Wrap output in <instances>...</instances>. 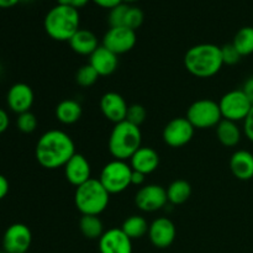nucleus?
<instances>
[{
    "label": "nucleus",
    "mask_w": 253,
    "mask_h": 253,
    "mask_svg": "<svg viewBox=\"0 0 253 253\" xmlns=\"http://www.w3.org/2000/svg\"><path fill=\"white\" fill-rule=\"evenodd\" d=\"M76 153L74 141L62 130L46 131L39 138L35 148L37 162L46 169L63 168Z\"/></svg>",
    "instance_id": "f257e3e1"
},
{
    "label": "nucleus",
    "mask_w": 253,
    "mask_h": 253,
    "mask_svg": "<svg viewBox=\"0 0 253 253\" xmlns=\"http://www.w3.org/2000/svg\"><path fill=\"white\" fill-rule=\"evenodd\" d=\"M224 66L221 47L212 43H200L190 47L184 56V67L198 78H211Z\"/></svg>",
    "instance_id": "f03ea898"
},
{
    "label": "nucleus",
    "mask_w": 253,
    "mask_h": 253,
    "mask_svg": "<svg viewBox=\"0 0 253 253\" xmlns=\"http://www.w3.org/2000/svg\"><path fill=\"white\" fill-rule=\"evenodd\" d=\"M81 16L78 10L72 6L57 4L44 16L46 34L54 41H69L79 30Z\"/></svg>",
    "instance_id": "7ed1b4c3"
},
{
    "label": "nucleus",
    "mask_w": 253,
    "mask_h": 253,
    "mask_svg": "<svg viewBox=\"0 0 253 253\" xmlns=\"http://www.w3.org/2000/svg\"><path fill=\"white\" fill-rule=\"evenodd\" d=\"M141 143L142 133L140 127L125 120L115 124L109 137L108 147L114 160L127 161L141 147Z\"/></svg>",
    "instance_id": "20e7f679"
},
{
    "label": "nucleus",
    "mask_w": 253,
    "mask_h": 253,
    "mask_svg": "<svg viewBox=\"0 0 253 253\" xmlns=\"http://www.w3.org/2000/svg\"><path fill=\"white\" fill-rule=\"evenodd\" d=\"M110 194L99 179L90 178L88 182L77 187L74 204L82 215H99L108 208Z\"/></svg>",
    "instance_id": "39448f33"
},
{
    "label": "nucleus",
    "mask_w": 253,
    "mask_h": 253,
    "mask_svg": "<svg viewBox=\"0 0 253 253\" xmlns=\"http://www.w3.org/2000/svg\"><path fill=\"white\" fill-rule=\"evenodd\" d=\"M131 177L132 168L126 161L113 160L104 166L99 180L109 194H119L130 187Z\"/></svg>",
    "instance_id": "423d86ee"
},
{
    "label": "nucleus",
    "mask_w": 253,
    "mask_h": 253,
    "mask_svg": "<svg viewBox=\"0 0 253 253\" xmlns=\"http://www.w3.org/2000/svg\"><path fill=\"white\" fill-rule=\"evenodd\" d=\"M187 119L198 130L216 127L222 120L219 103L211 99H200L194 101L188 109Z\"/></svg>",
    "instance_id": "0eeeda50"
},
{
    "label": "nucleus",
    "mask_w": 253,
    "mask_h": 253,
    "mask_svg": "<svg viewBox=\"0 0 253 253\" xmlns=\"http://www.w3.org/2000/svg\"><path fill=\"white\" fill-rule=\"evenodd\" d=\"M219 106L222 119L239 123L245 121L253 105L242 89H234L221 96Z\"/></svg>",
    "instance_id": "6e6552de"
},
{
    "label": "nucleus",
    "mask_w": 253,
    "mask_h": 253,
    "mask_svg": "<svg viewBox=\"0 0 253 253\" xmlns=\"http://www.w3.org/2000/svg\"><path fill=\"white\" fill-rule=\"evenodd\" d=\"M32 244V232L25 224L16 222L5 230L2 251L6 253H27Z\"/></svg>",
    "instance_id": "1a4fd4ad"
},
{
    "label": "nucleus",
    "mask_w": 253,
    "mask_h": 253,
    "mask_svg": "<svg viewBox=\"0 0 253 253\" xmlns=\"http://www.w3.org/2000/svg\"><path fill=\"white\" fill-rule=\"evenodd\" d=\"M194 131V126L187 118H175L165 126L162 137L169 147L179 148L192 141Z\"/></svg>",
    "instance_id": "9d476101"
},
{
    "label": "nucleus",
    "mask_w": 253,
    "mask_h": 253,
    "mask_svg": "<svg viewBox=\"0 0 253 253\" xmlns=\"http://www.w3.org/2000/svg\"><path fill=\"white\" fill-rule=\"evenodd\" d=\"M167 189L158 184L142 185L135 195V204L145 212H153L167 205Z\"/></svg>",
    "instance_id": "9b49d317"
},
{
    "label": "nucleus",
    "mask_w": 253,
    "mask_h": 253,
    "mask_svg": "<svg viewBox=\"0 0 253 253\" xmlns=\"http://www.w3.org/2000/svg\"><path fill=\"white\" fill-rule=\"evenodd\" d=\"M137 37L136 31L125 26L110 27L103 37V46L115 54H124L135 47Z\"/></svg>",
    "instance_id": "f8f14e48"
},
{
    "label": "nucleus",
    "mask_w": 253,
    "mask_h": 253,
    "mask_svg": "<svg viewBox=\"0 0 253 253\" xmlns=\"http://www.w3.org/2000/svg\"><path fill=\"white\" fill-rule=\"evenodd\" d=\"M175 234L174 224L168 217H158L148 227V239L157 249H168L174 242Z\"/></svg>",
    "instance_id": "ddd939ff"
},
{
    "label": "nucleus",
    "mask_w": 253,
    "mask_h": 253,
    "mask_svg": "<svg viewBox=\"0 0 253 253\" xmlns=\"http://www.w3.org/2000/svg\"><path fill=\"white\" fill-rule=\"evenodd\" d=\"M35 94L31 86L26 83H15L10 86L6 94L7 108L17 115L30 111L34 105Z\"/></svg>",
    "instance_id": "4468645a"
},
{
    "label": "nucleus",
    "mask_w": 253,
    "mask_h": 253,
    "mask_svg": "<svg viewBox=\"0 0 253 253\" xmlns=\"http://www.w3.org/2000/svg\"><path fill=\"white\" fill-rule=\"evenodd\" d=\"M100 253H132V240L121 229H110L99 239Z\"/></svg>",
    "instance_id": "2eb2a0df"
},
{
    "label": "nucleus",
    "mask_w": 253,
    "mask_h": 253,
    "mask_svg": "<svg viewBox=\"0 0 253 253\" xmlns=\"http://www.w3.org/2000/svg\"><path fill=\"white\" fill-rule=\"evenodd\" d=\"M127 104L123 95L115 91H108L100 99V110L109 121L119 124L126 120Z\"/></svg>",
    "instance_id": "dca6fc26"
},
{
    "label": "nucleus",
    "mask_w": 253,
    "mask_h": 253,
    "mask_svg": "<svg viewBox=\"0 0 253 253\" xmlns=\"http://www.w3.org/2000/svg\"><path fill=\"white\" fill-rule=\"evenodd\" d=\"M63 168L66 179L74 187L84 184L91 178L90 163L81 153H76Z\"/></svg>",
    "instance_id": "f3484780"
},
{
    "label": "nucleus",
    "mask_w": 253,
    "mask_h": 253,
    "mask_svg": "<svg viewBox=\"0 0 253 253\" xmlns=\"http://www.w3.org/2000/svg\"><path fill=\"white\" fill-rule=\"evenodd\" d=\"M89 58V64L96 71V73L100 77H106L113 74L118 69L119 58L118 54L111 52L103 44L99 46L93 53L90 54Z\"/></svg>",
    "instance_id": "a211bd4d"
},
{
    "label": "nucleus",
    "mask_w": 253,
    "mask_h": 253,
    "mask_svg": "<svg viewBox=\"0 0 253 253\" xmlns=\"http://www.w3.org/2000/svg\"><path fill=\"white\" fill-rule=\"evenodd\" d=\"M130 166L132 170L141 172L146 175L151 174L160 166V156L152 147L141 146L130 158Z\"/></svg>",
    "instance_id": "6ab92c4d"
},
{
    "label": "nucleus",
    "mask_w": 253,
    "mask_h": 253,
    "mask_svg": "<svg viewBox=\"0 0 253 253\" xmlns=\"http://www.w3.org/2000/svg\"><path fill=\"white\" fill-rule=\"evenodd\" d=\"M230 169L240 180L253 178V153L246 150H239L230 158Z\"/></svg>",
    "instance_id": "aec40b11"
},
{
    "label": "nucleus",
    "mask_w": 253,
    "mask_h": 253,
    "mask_svg": "<svg viewBox=\"0 0 253 253\" xmlns=\"http://www.w3.org/2000/svg\"><path fill=\"white\" fill-rule=\"evenodd\" d=\"M68 42L71 48L81 56H90L99 47L95 34L85 29H79Z\"/></svg>",
    "instance_id": "412c9836"
},
{
    "label": "nucleus",
    "mask_w": 253,
    "mask_h": 253,
    "mask_svg": "<svg viewBox=\"0 0 253 253\" xmlns=\"http://www.w3.org/2000/svg\"><path fill=\"white\" fill-rule=\"evenodd\" d=\"M54 114H56V119L59 123L64 124V125H72L82 118L83 109L77 100L64 99L56 106Z\"/></svg>",
    "instance_id": "4be33fe9"
},
{
    "label": "nucleus",
    "mask_w": 253,
    "mask_h": 253,
    "mask_svg": "<svg viewBox=\"0 0 253 253\" xmlns=\"http://www.w3.org/2000/svg\"><path fill=\"white\" fill-rule=\"evenodd\" d=\"M216 136L222 146L235 147L241 141V130H240L237 123L222 119L219 125L216 126Z\"/></svg>",
    "instance_id": "5701e85b"
},
{
    "label": "nucleus",
    "mask_w": 253,
    "mask_h": 253,
    "mask_svg": "<svg viewBox=\"0 0 253 253\" xmlns=\"http://www.w3.org/2000/svg\"><path fill=\"white\" fill-rule=\"evenodd\" d=\"M192 195V187L187 180L177 179L169 184L167 188L168 203L172 205L184 204Z\"/></svg>",
    "instance_id": "b1692460"
},
{
    "label": "nucleus",
    "mask_w": 253,
    "mask_h": 253,
    "mask_svg": "<svg viewBox=\"0 0 253 253\" xmlns=\"http://www.w3.org/2000/svg\"><path fill=\"white\" fill-rule=\"evenodd\" d=\"M79 229L84 237L89 240H99L104 231V225L96 215H83L79 220Z\"/></svg>",
    "instance_id": "393cba45"
},
{
    "label": "nucleus",
    "mask_w": 253,
    "mask_h": 253,
    "mask_svg": "<svg viewBox=\"0 0 253 253\" xmlns=\"http://www.w3.org/2000/svg\"><path fill=\"white\" fill-rule=\"evenodd\" d=\"M148 227H150V225L145 217L140 216V215H132L124 221L121 230L131 240H136L141 239L146 234H148Z\"/></svg>",
    "instance_id": "a878e982"
},
{
    "label": "nucleus",
    "mask_w": 253,
    "mask_h": 253,
    "mask_svg": "<svg viewBox=\"0 0 253 253\" xmlns=\"http://www.w3.org/2000/svg\"><path fill=\"white\" fill-rule=\"evenodd\" d=\"M232 44L244 56H250L253 53V27L245 26L236 32Z\"/></svg>",
    "instance_id": "bb28decb"
},
{
    "label": "nucleus",
    "mask_w": 253,
    "mask_h": 253,
    "mask_svg": "<svg viewBox=\"0 0 253 253\" xmlns=\"http://www.w3.org/2000/svg\"><path fill=\"white\" fill-rule=\"evenodd\" d=\"M99 74L96 73L95 69L90 66V64H84L81 68L77 71L76 74V82L78 83V85L83 86V88H89L93 84H95V82L98 81Z\"/></svg>",
    "instance_id": "cd10ccee"
},
{
    "label": "nucleus",
    "mask_w": 253,
    "mask_h": 253,
    "mask_svg": "<svg viewBox=\"0 0 253 253\" xmlns=\"http://www.w3.org/2000/svg\"><path fill=\"white\" fill-rule=\"evenodd\" d=\"M16 126L24 133L34 132L37 127V118L31 111L19 114L16 119Z\"/></svg>",
    "instance_id": "c85d7f7f"
},
{
    "label": "nucleus",
    "mask_w": 253,
    "mask_h": 253,
    "mask_svg": "<svg viewBox=\"0 0 253 253\" xmlns=\"http://www.w3.org/2000/svg\"><path fill=\"white\" fill-rule=\"evenodd\" d=\"M143 19H145V15H143V11L140 9V7L128 6L127 12H126L124 26L136 31V30L143 24Z\"/></svg>",
    "instance_id": "c756f323"
},
{
    "label": "nucleus",
    "mask_w": 253,
    "mask_h": 253,
    "mask_svg": "<svg viewBox=\"0 0 253 253\" xmlns=\"http://www.w3.org/2000/svg\"><path fill=\"white\" fill-rule=\"evenodd\" d=\"M128 6L130 5L125 4V2H121L120 5L118 6L113 7L109 12L108 16V21L110 27H119V26H124V22H125V16L126 12H127Z\"/></svg>",
    "instance_id": "7c9ffc66"
},
{
    "label": "nucleus",
    "mask_w": 253,
    "mask_h": 253,
    "mask_svg": "<svg viewBox=\"0 0 253 253\" xmlns=\"http://www.w3.org/2000/svg\"><path fill=\"white\" fill-rule=\"evenodd\" d=\"M146 116H147V111L141 104H132L127 109L126 121L140 127L141 124L146 120Z\"/></svg>",
    "instance_id": "2f4dec72"
},
{
    "label": "nucleus",
    "mask_w": 253,
    "mask_h": 253,
    "mask_svg": "<svg viewBox=\"0 0 253 253\" xmlns=\"http://www.w3.org/2000/svg\"><path fill=\"white\" fill-rule=\"evenodd\" d=\"M221 56L224 64H227V66H235L242 58V56L239 53V51L235 48L232 43H227L221 47Z\"/></svg>",
    "instance_id": "473e14b6"
},
{
    "label": "nucleus",
    "mask_w": 253,
    "mask_h": 253,
    "mask_svg": "<svg viewBox=\"0 0 253 253\" xmlns=\"http://www.w3.org/2000/svg\"><path fill=\"white\" fill-rule=\"evenodd\" d=\"M244 132L246 135V137L251 142H253V106L250 114L247 115V118L244 121Z\"/></svg>",
    "instance_id": "72a5a7b5"
},
{
    "label": "nucleus",
    "mask_w": 253,
    "mask_h": 253,
    "mask_svg": "<svg viewBox=\"0 0 253 253\" xmlns=\"http://www.w3.org/2000/svg\"><path fill=\"white\" fill-rule=\"evenodd\" d=\"M59 5H66V6H72L74 9H81V7L85 6L90 0H57Z\"/></svg>",
    "instance_id": "f704fd0d"
},
{
    "label": "nucleus",
    "mask_w": 253,
    "mask_h": 253,
    "mask_svg": "<svg viewBox=\"0 0 253 253\" xmlns=\"http://www.w3.org/2000/svg\"><path fill=\"white\" fill-rule=\"evenodd\" d=\"M91 1H93L94 4L98 5V6L111 10L113 7L120 5L121 2H123V0H91Z\"/></svg>",
    "instance_id": "c9c22d12"
},
{
    "label": "nucleus",
    "mask_w": 253,
    "mask_h": 253,
    "mask_svg": "<svg viewBox=\"0 0 253 253\" xmlns=\"http://www.w3.org/2000/svg\"><path fill=\"white\" fill-rule=\"evenodd\" d=\"M9 125H10L9 115H7V113L4 110V109L0 108V135L4 133L5 131L7 130Z\"/></svg>",
    "instance_id": "e433bc0d"
},
{
    "label": "nucleus",
    "mask_w": 253,
    "mask_h": 253,
    "mask_svg": "<svg viewBox=\"0 0 253 253\" xmlns=\"http://www.w3.org/2000/svg\"><path fill=\"white\" fill-rule=\"evenodd\" d=\"M242 91L246 94V96L249 98V100L251 101L253 105V77L247 79L246 82L244 83V86H242Z\"/></svg>",
    "instance_id": "4c0bfd02"
},
{
    "label": "nucleus",
    "mask_w": 253,
    "mask_h": 253,
    "mask_svg": "<svg viewBox=\"0 0 253 253\" xmlns=\"http://www.w3.org/2000/svg\"><path fill=\"white\" fill-rule=\"evenodd\" d=\"M10 189V185H9V180L6 179V177L2 174H0V200L4 199L5 197L7 195Z\"/></svg>",
    "instance_id": "58836bf2"
},
{
    "label": "nucleus",
    "mask_w": 253,
    "mask_h": 253,
    "mask_svg": "<svg viewBox=\"0 0 253 253\" xmlns=\"http://www.w3.org/2000/svg\"><path fill=\"white\" fill-rule=\"evenodd\" d=\"M146 180V174H143V173L141 172H136V170H132V177H131V185H137V187H140V185H143V183H145Z\"/></svg>",
    "instance_id": "ea45409f"
},
{
    "label": "nucleus",
    "mask_w": 253,
    "mask_h": 253,
    "mask_svg": "<svg viewBox=\"0 0 253 253\" xmlns=\"http://www.w3.org/2000/svg\"><path fill=\"white\" fill-rule=\"evenodd\" d=\"M21 0H0V7L1 9H9V7L15 6Z\"/></svg>",
    "instance_id": "a19ab883"
},
{
    "label": "nucleus",
    "mask_w": 253,
    "mask_h": 253,
    "mask_svg": "<svg viewBox=\"0 0 253 253\" xmlns=\"http://www.w3.org/2000/svg\"><path fill=\"white\" fill-rule=\"evenodd\" d=\"M135 1H138V0H123V2H125V4H130V2H135Z\"/></svg>",
    "instance_id": "79ce46f5"
},
{
    "label": "nucleus",
    "mask_w": 253,
    "mask_h": 253,
    "mask_svg": "<svg viewBox=\"0 0 253 253\" xmlns=\"http://www.w3.org/2000/svg\"><path fill=\"white\" fill-rule=\"evenodd\" d=\"M0 253H6L5 251H0Z\"/></svg>",
    "instance_id": "37998d69"
},
{
    "label": "nucleus",
    "mask_w": 253,
    "mask_h": 253,
    "mask_svg": "<svg viewBox=\"0 0 253 253\" xmlns=\"http://www.w3.org/2000/svg\"><path fill=\"white\" fill-rule=\"evenodd\" d=\"M27 253H29V252H27Z\"/></svg>",
    "instance_id": "c03bdc74"
}]
</instances>
